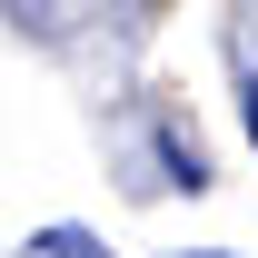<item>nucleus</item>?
<instances>
[{"mask_svg":"<svg viewBox=\"0 0 258 258\" xmlns=\"http://www.w3.org/2000/svg\"><path fill=\"white\" fill-rule=\"evenodd\" d=\"M238 119H248V139H258V70H248V90H238Z\"/></svg>","mask_w":258,"mask_h":258,"instance_id":"obj_2","label":"nucleus"},{"mask_svg":"<svg viewBox=\"0 0 258 258\" xmlns=\"http://www.w3.org/2000/svg\"><path fill=\"white\" fill-rule=\"evenodd\" d=\"M30 258H109V248H99L90 228H40V238H30Z\"/></svg>","mask_w":258,"mask_h":258,"instance_id":"obj_1","label":"nucleus"},{"mask_svg":"<svg viewBox=\"0 0 258 258\" xmlns=\"http://www.w3.org/2000/svg\"><path fill=\"white\" fill-rule=\"evenodd\" d=\"M189 258H228V248H189Z\"/></svg>","mask_w":258,"mask_h":258,"instance_id":"obj_3","label":"nucleus"}]
</instances>
